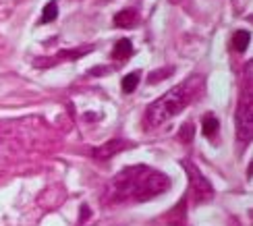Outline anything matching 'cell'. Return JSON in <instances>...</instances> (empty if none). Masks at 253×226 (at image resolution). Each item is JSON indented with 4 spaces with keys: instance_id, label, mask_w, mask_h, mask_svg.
<instances>
[{
    "instance_id": "cell-1",
    "label": "cell",
    "mask_w": 253,
    "mask_h": 226,
    "mask_svg": "<svg viewBox=\"0 0 253 226\" xmlns=\"http://www.w3.org/2000/svg\"><path fill=\"white\" fill-rule=\"evenodd\" d=\"M168 189H170V179L164 172L154 170L143 164L126 166L110 181V185L106 189V201L141 203V201H150L158 195H162Z\"/></svg>"
},
{
    "instance_id": "cell-2",
    "label": "cell",
    "mask_w": 253,
    "mask_h": 226,
    "mask_svg": "<svg viewBox=\"0 0 253 226\" xmlns=\"http://www.w3.org/2000/svg\"><path fill=\"white\" fill-rule=\"evenodd\" d=\"M202 75H193L187 81L178 83L176 88H172L168 93H164L162 98H158L156 102L150 104V108L145 112V127H160L166 121H170L176 114H181L185 110V106L193 102L197 91L202 90Z\"/></svg>"
},
{
    "instance_id": "cell-3",
    "label": "cell",
    "mask_w": 253,
    "mask_h": 226,
    "mask_svg": "<svg viewBox=\"0 0 253 226\" xmlns=\"http://www.w3.org/2000/svg\"><path fill=\"white\" fill-rule=\"evenodd\" d=\"M235 121H237V137L241 143H249L251 135H253V95L249 90H245L243 98H241L237 112H235Z\"/></svg>"
},
{
    "instance_id": "cell-4",
    "label": "cell",
    "mask_w": 253,
    "mask_h": 226,
    "mask_svg": "<svg viewBox=\"0 0 253 226\" xmlns=\"http://www.w3.org/2000/svg\"><path fill=\"white\" fill-rule=\"evenodd\" d=\"M181 166L187 170V177H189V185H191V191H193V197L197 203H202V201H210L214 197V187H212V182H210L202 172H199V168L193 164V162H189V160H183Z\"/></svg>"
},
{
    "instance_id": "cell-5",
    "label": "cell",
    "mask_w": 253,
    "mask_h": 226,
    "mask_svg": "<svg viewBox=\"0 0 253 226\" xmlns=\"http://www.w3.org/2000/svg\"><path fill=\"white\" fill-rule=\"evenodd\" d=\"M129 147V143L125 141V139H110V141H106L104 145H100V147H93V152H91V156L98 160V162H106V160H110V158H114L119 152H123V149H126Z\"/></svg>"
},
{
    "instance_id": "cell-6",
    "label": "cell",
    "mask_w": 253,
    "mask_h": 226,
    "mask_svg": "<svg viewBox=\"0 0 253 226\" xmlns=\"http://www.w3.org/2000/svg\"><path fill=\"white\" fill-rule=\"evenodd\" d=\"M137 21H139V15H137L135 8H123V10H119V13L114 15V25L117 27L129 29V27L137 25Z\"/></svg>"
},
{
    "instance_id": "cell-7",
    "label": "cell",
    "mask_w": 253,
    "mask_h": 226,
    "mask_svg": "<svg viewBox=\"0 0 253 226\" xmlns=\"http://www.w3.org/2000/svg\"><path fill=\"white\" fill-rule=\"evenodd\" d=\"M187 199H181L174 206V210L168 214L166 220H168V226H185V220H187Z\"/></svg>"
},
{
    "instance_id": "cell-8",
    "label": "cell",
    "mask_w": 253,
    "mask_h": 226,
    "mask_svg": "<svg viewBox=\"0 0 253 226\" xmlns=\"http://www.w3.org/2000/svg\"><path fill=\"white\" fill-rule=\"evenodd\" d=\"M93 48L89 46V48H79V50H62V52H58L56 54V58L54 60H50V62H44V64H40V67H48V64H56V62H60V60H77L79 56H83V54H87V52H91Z\"/></svg>"
},
{
    "instance_id": "cell-9",
    "label": "cell",
    "mask_w": 253,
    "mask_h": 226,
    "mask_svg": "<svg viewBox=\"0 0 253 226\" xmlns=\"http://www.w3.org/2000/svg\"><path fill=\"white\" fill-rule=\"evenodd\" d=\"M133 54V44H131V40H126V38H123V40H119L117 44H114V50H112V58H121V60H126Z\"/></svg>"
},
{
    "instance_id": "cell-10",
    "label": "cell",
    "mask_w": 253,
    "mask_h": 226,
    "mask_svg": "<svg viewBox=\"0 0 253 226\" xmlns=\"http://www.w3.org/2000/svg\"><path fill=\"white\" fill-rule=\"evenodd\" d=\"M249 42H251L249 31H245V29L235 31V36H233V48H235L237 52H245V50L249 48Z\"/></svg>"
},
{
    "instance_id": "cell-11",
    "label": "cell",
    "mask_w": 253,
    "mask_h": 226,
    "mask_svg": "<svg viewBox=\"0 0 253 226\" xmlns=\"http://www.w3.org/2000/svg\"><path fill=\"white\" fill-rule=\"evenodd\" d=\"M139 81H141V73L139 71H133L129 75H125L123 77V91L125 93H133L137 90V85H139Z\"/></svg>"
},
{
    "instance_id": "cell-12",
    "label": "cell",
    "mask_w": 253,
    "mask_h": 226,
    "mask_svg": "<svg viewBox=\"0 0 253 226\" xmlns=\"http://www.w3.org/2000/svg\"><path fill=\"white\" fill-rule=\"evenodd\" d=\"M218 129H220V121H218L216 116L208 114V116L204 118V123H202V131H204V135L212 139V137L218 133Z\"/></svg>"
},
{
    "instance_id": "cell-13",
    "label": "cell",
    "mask_w": 253,
    "mask_h": 226,
    "mask_svg": "<svg viewBox=\"0 0 253 226\" xmlns=\"http://www.w3.org/2000/svg\"><path fill=\"white\" fill-rule=\"evenodd\" d=\"M58 17V4L52 0L44 6V13H42V23H50V21H54Z\"/></svg>"
},
{
    "instance_id": "cell-14",
    "label": "cell",
    "mask_w": 253,
    "mask_h": 226,
    "mask_svg": "<svg viewBox=\"0 0 253 226\" xmlns=\"http://www.w3.org/2000/svg\"><path fill=\"white\" fill-rule=\"evenodd\" d=\"M193 135H195V127L191 123H187L181 127V131H178V139H181L183 143H191L193 141Z\"/></svg>"
},
{
    "instance_id": "cell-15",
    "label": "cell",
    "mask_w": 253,
    "mask_h": 226,
    "mask_svg": "<svg viewBox=\"0 0 253 226\" xmlns=\"http://www.w3.org/2000/svg\"><path fill=\"white\" fill-rule=\"evenodd\" d=\"M170 73H172V67L170 69H158V71H154L150 75V77H147V81H150V83H160L162 79L170 77Z\"/></svg>"
},
{
    "instance_id": "cell-16",
    "label": "cell",
    "mask_w": 253,
    "mask_h": 226,
    "mask_svg": "<svg viewBox=\"0 0 253 226\" xmlns=\"http://www.w3.org/2000/svg\"><path fill=\"white\" fill-rule=\"evenodd\" d=\"M247 177H249V179L253 177V162H251V164H249V168H247Z\"/></svg>"
}]
</instances>
